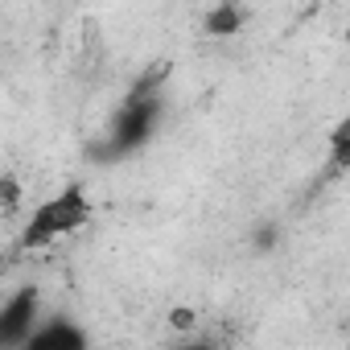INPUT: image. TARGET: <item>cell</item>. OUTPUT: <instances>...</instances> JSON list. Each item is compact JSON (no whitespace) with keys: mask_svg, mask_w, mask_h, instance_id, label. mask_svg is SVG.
Returning <instances> with one entry per match:
<instances>
[{"mask_svg":"<svg viewBox=\"0 0 350 350\" xmlns=\"http://www.w3.org/2000/svg\"><path fill=\"white\" fill-rule=\"evenodd\" d=\"M182 350H211V346H202V342H194V346H182Z\"/></svg>","mask_w":350,"mask_h":350,"instance_id":"52a82bcc","label":"cell"},{"mask_svg":"<svg viewBox=\"0 0 350 350\" xmlns=\"http://www.w3.org/2000/svg\"><path fill=\"white\" fill-rule=\"evenodd\" d=\"M33 317H38V288H21L0 309V350H21V342L33 334Z\"/></svg>","mask_w":350,"mask_h":350,"instance_id":"3957f363","label":"cell"},{"mask_svg":"<svg viewBox=\"0 0 350 350\" xmlns=\"http://www.w3.org/2000/svg\"><path fill=\"white\" fill-rule=\"evenodd\" d=\"M87 219H91L87 194H83L79 186H66L62 194L46 198V202L29 215V223H25V231H21V247H46V243H54V239L79 231Z\"/></svg>","mask_w":350,"mask_h":350,"instance_id":"7a4b0ae2","label":"cell"},{"mask_svg":"<svg viewBox=\"0 0 350 350\" xmlns=\"http://www.w3.org/2000/svg\"><path fill=\"white\" fill-rule=\"evenodd\" d=\"M239 25H243V9H231V5L215 9V13H211V21H206V29H211V33H235Z\"/></svg>","mask_w":350,"mask_h":350,"instance_id":"5b68a950","label":"cell"},{"mask_svg":"<svg viewBox=\"0 0 350 350\" xmlns=\"http://www.w3.org/2000/svg\"><path fill=\"white\" fill-rule=\"evenodd\" d=\"M161 79H165V66H161L157 75H144V79L132 87V95L120 103V111H116V120H111V132H107V140L95 148V157L116 161V157H128V152H136L140 144L152 140V132H157V124H161Z\"/></svg>","mask_w":350,"mask_h":350,"instance_id":"6da1fadb","label":"cell"},{"mask_svg":"<svg viewBox=\"0 0 350 350\" xmlns=\"http://www.w3.org/2000/svg\"><path fill=\"white\" fill-rule=\"evenodd\" d=\"M350 161V124H338L334 132V169H346Z\"/></svg>","mask_w":350,"mask_h":350,"instance_id":"8992f818","label":"cell"},{"mask_svg":"<svg viewBox=\"0 0 350 350\" xmlns=\"http://www.w3.org/2000/svg\"><path fill=\"white\" fill-rule=\"evenodd\" d=\"M21 350H87V334L70 317H50L46 325H33Z\"/></svg>","mask_w":350,"mask_h":350,"instance_id":"277c9868","label":"cell"}]
</instances>
